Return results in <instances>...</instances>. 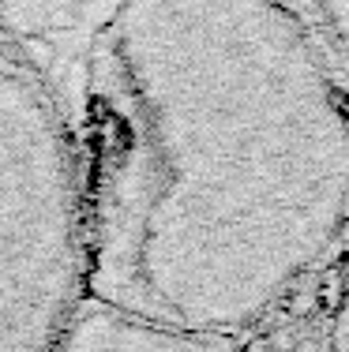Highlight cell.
<instances>
[{
  "mask_svg": "<svg viewBox=\"0 0 349 352\" xmlns=\"http://www.w3.org/2000/svg\"><path fill=\"white\" fill-rule=\"evenodd\" d=\"M342 113H346V120H349V98H346V102H342Z\"/></svg>",
  "mask_w": 349,
  "mask_h": 352,
  "instance_id": "3",
  "label": "cell"
},
{
  "mask_svg": "<svg viewBox=\"0 0 349 352\" xmlns=\"http://www.w3.org/2000/svg\"><path fill=\"white\" fill-rule=\"evenodd\" d=\"M342 266H346V281H349V258H346V263H342Z\"/></svg>",
  "mask_w": 349,
  "mask_h": 352,
  "instance_id": "4",
  "label": "cell"
},
{
  "mask_svg": "<svg viewBox=\"0 0 349 352\" xmlns=\"http://www.w3.org/2000/svg\"><path fill=\"white\" fill-rule=\"evenodd\" d=\"M244 352H282V345H278L274 338H252V341L244 345Z\"/></svg>",
  "mask_w": 349,
  "mask_h": 352,
  "instance_id": "2",
  "label": "cell"
},
{
  "mask_svg": "<svg viewBox=\"0 0 349 352\" xmlns=\"http://www.w3.org/2000/svg\"><path fill=\"white\" fill-rule=\"evenodd\" d=\"M330 345L335 352H349V296L335 307V326H330Z\"/></svg>",
  "mask_w": 349,
  "mask_h": 352,
  "instance_id": "1",
  "label": "cell"
}]
</instances>
